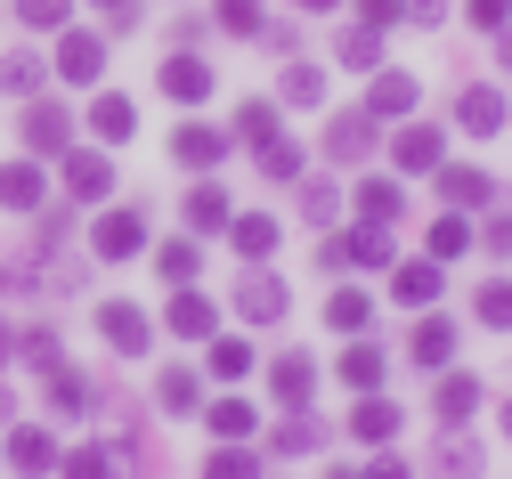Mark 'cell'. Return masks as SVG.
Returning a JSON list of instances; mask_svg holds the SVG:
<instances>
[{
  "instance_id": "7dc6e473",
  "label": "cell",
  "mask_w": 512,
  "mask_h": 479,
  "mask_svg": "<svg viewBox=\"0 0 512 479\" xmlns=\"http://www.w3.org/2000/svg\"><path fill=\"white\" fill-rule=\"evenodd\" d=\"M236 130H244L252 147H261V139H277V114H269V106H244V114H236Z\"/></svg>"
},
{
  "instance_id": "5bb4252c",
  "label": "cell",
  "mask_w": 512,
  "mask_h": 479,
  "mask_svg": "<svg viewBox=\"0 0 512 479\" xmlns=\"http://www.w3.org/2000/svg\"><path fill=\"white\" fill-rule=\"evenodd\" d=\"M236 309H244L252 325H269V317H285V285H277V277H261V268H252V277L236 285Z\"/></svg>"
},
{
  "instance_id": "ab89813d",
  "label": "cell",
  "mask_w": 512,
  "mask_h": 479,
  "mask_svg": "<svg viewBox=\"0 0 512 479\" xmlns=\"http://www.w3.org/2000/svg\"><path fill=\"white\" fill-rule=\"evenodd\" d=\"M204 479H261V455H244V447L228 439V447H220V455L204 463Z\"/></svg>"
},
{
  "instance_id": "83f0119b",
  "label": "cell",
  "mask_w": 512,
  "mask_h": 479,
  "mask_svg": "<svg viewBox=\"0 0 512 479\" xmlns=\"http://www.w3.org/2000/svg\"><path fill=\"white\" fill-rule=\"evenodd\" d=\"M220 33H236V41H261V25H269V9H261V0H220Z\"/></svg>"
},
{
  "instance_id": "4316f807",
  "label": "cell",
  "mask_w": 512,
  "mask_h": 479,
  "mask_svg": "<svg viewBox=\"0 0 512 479\" xmlns=\"http://www.w3.org/2000/svg\"><path fill=\"white\" fill-rule=\"evenodd\" d=\"M358 212H366V220H399V212H407V187H399V179H366V187H358Z\"/></svg>"
},
{
  "instance_id": "3957f363",
  "label": "cell",
  "mask_w": 512,
  "mask_h": 479,
  "mask_svg": "<svg viewBox=\"0 0 512 479\" xmlns=\"http://www.w3.org/2000/svg\"><path fill=\"white\" fill-rule=\"evenodd\" d=\"M66 195H74V203H106V195H114V163H106L98 147H82V155L66 147Z\"/></svg>"
},
{
  "instance_id": "9a60e30c",
  "label": "cell",
  "mask_w": 512,
  "mask_h": 479,
  "mask_svg": "<svg viewBox=\"0 0 512 479\" xmlns=\"http://www.w3.org/2000/svg\"><path fill=\"white\" fill-rule=\"evenodd\" d=\"M309 382H317V366H309L301 350H285V358L269 366V390H277V406H309Z\"/></svg>"
},
{
  "instance_id": "f6af8a7d",
  "label": "cell",
  "mask_w": 512,
  "mask_h": 479,
  "mask_svg": "<svg viewBox=\"0 0 512 479\" xmlns=\"http://www.w3.org/2000/svg\"><path fill=\"white\" fill-rule=\"evenodd\" d=\"M261 171L269 179H301V147L293 139H261Z\"/></svg>"
},
{
  "instance_id": "d6986e66",
  "label": "cell",
  "mask_w": 512,
  "mask_h": 479,
  "mask_svg": "<svg viewBox=\"0 0 512 479\" xmlns=\"http://www.w3.org/2000/svg\"><path fill=\"white\" fill-rule=\"evenodd\" d=\"M480 406V382L472 374H439V390H431V415H447V423H464Z\"/></svg>"
},
{
  "instance_id": "d4e9b609",
  "label": "cell",
  "mask_w": 512,
  "mask_h": 479,
  "mask_svg": "<svg viewBox=\"0 0 512 479\" xmlns=\"http://www.w3.org/2000/svg\"><path fill=\"white\" fill-rule=\"evenodd\" d=\"M9 463H17V471H49V463H57V447H49V431H33V423H17V431H9Z\"/></svg>"
},
{
  "instance_id": "7a4b0ae2",
  "label": "cell",
  "mask_w": 512,
  "mask_h": 479,
  "mask_svg": "<svg viewBox=\"0 0 512 479\" xmlns=\"http://www.w3.org/2000/svg\"><path fill=\"white\" fill-rule=\"evenodd\" d=\"M25 147H33V155H66V147H74V114L57 106V98L25 106Z\"/></svg>"
},
{
  "instance_id": "4fadbf2b",
  "label": "cell",
  "mask_w": 512,
  "mask_h": 479,
  "mask_svg": "<svg viewBox=\"0 0 512 479\" xmlns=\"http://www.w3.org/2000/svg\"><path fill=\"white\" fill-rule=\"evenodd\" d=\"M439 195H447V212H472V203H488V171H464V163H439Z\"/></svg>"
},
{
  "instance_id": "836d02e7",
  "label": "cell",
  "mask_w": 512,
  "mask_h": 479,
  "mask_svg": "<svg viewBox=\"0 0 512 479\" xmlns=\"http://www.w3.org/2000/svg\"><path fill=\"white\" fill-rule=\"evenodd\" d=\"M342 65H358V74H374V65H382V33L374 25H358V33H342V49H334Z\"/></svg>"
},
{
  "instance_id": "680465c9",
  "label": "cell",
  "mask_w": 512,
  "mask_h": 479,
  "mask_svg": "<svg viewBox=\"0 0 512 479\" xmlns=\"http://www.w3.org/2000/svg\"><path fill=\"white\" fill-rule=\"evenodd\" d=\"M0 358H9V325H0Z\"/></svg>"
},
{
  "instance_id": "c3c4849f",
  "label": "cell",
  "mask_w": 512,
  "mask_h": 479,
  "mask_svg": "<svg viewBox=\"0 0 512 479\" xmlns=\"http://www.w3.org/2000/svg\"><path fill=\"white\" fill-rule=\"evenodd\" d=\"M334 203H342V195H334L326 179H309V187H301V212H309V220H334Z\"/></svg>"
},
{
  "instance_id": "ee69618b",
  "label": "cell",
  "mask_w": 512,
  "mask_h": 479,
  "mask_svg": "<svg viewBox=\"0 0 512 479\" xmlns=\"http://www.w3.org/2000/svg\"><path fill=\"white\" fill-rule=\"evenodd\" d=\"M155 268H163L171 285H187V277L204 268V252H196V244H163V252H155Z\"/></svg>"
},
{
  "instance_id": "74e56055",
  "label": "cell",
  "mask_w": 512,
  "mask_h": 479,
  "mask_svg": "<svg viewBox=\"0 0 512 479\" xmlns=\"http://www.w3.org/2000/svg\"><path fill=\"white\" fill-rule=\"evenodd\" d=\"M439 471H447V479H480V447L447 431V439H439Z\"/></svg>"
},
{
  "instance_id": "603a6c76",
  "label": "cell",
  "mask_w": 512,
  "mask_h": 479,
  "mask_svg": "<svg viewBox=\"0 0 512 479\" xmlns=\"http://www.w3.org/2000/svg\"><path fill=\"white\" fill-rule=\"evenodd\" d=\"M382 366H391V358H382L374 341H350V350H342V382L350 390H382Z\"/></svg>"
},
{
  "instance_id": "cb8c5ba5",
  "label": "cell",
  "mask_w": 512,
  "mask_h": 479,
  "mask_svg": "<svg viewBox=\"0 0 512 479\" xmlns=\"http://www.w3.org/2000/svg\"><path fill=\"white\" fill-rule=\"evenodd\" d=\"M187 228H196V236H204V228H228V195H220L212 179L187 187Z\"/></svg>"
},
{
  "instance_id": "f35d334b",
  "label": "cell",
  "mask_w": 512,
  "mask_h": 479,
  "mask_svg": "<svg viewBox=\"0 0 512 479\" xmlns=\"http://www.w3.org/2000/svg\"><path fill=\"white\" fill-rule=\"evenodd\" d=\"M204 423H212V439H252V406H244V398H220Z\"/></svg>"
},
{
  "instance_id": "7c38bea8",
  "label": "cell",
  "mask_w": 512,
  "mask_h": 479,
  "mask_svg": "<svg viewBox=\"0 0 512 479\" xmlns=\"http://www.w3.org/2000/svg\"><path fill=\"white\" fill-rule=\"evenodd\" d=\"M399 423H407V415H399L391 398H374V390H358V415H350V431H358V439H374V447H382V439H399Z\"/></svg>"
},
{
  "instance_id": "ba28073f",
  "label": "cell",
  "mask_w": 512,
  "mask_h": 479,
  "mask_svg": "<svg viewBox=\"0 0 512 479\" xmlns=\"http://www.w3.org/2000/svg\"><path fill=\"white\" fill-rule=\"evenodd\" d=\"M163 98H179V106H204V98H212V65L179 49V57L163 65Z\"/></svg>"
},
{
  "instance_id": "7402d4cb",
  "label": "cell",
  "mask_w": 512,
  "mask_h": 479,
  "mask_svg": "<svg viewBox=\"0 0 512 479\" xmlns=\"http://www.w3.org/2000/svg\"><path fill=\"white\" fill-rule=\"evenodd\" d=\"M0 203H9V212H41V171L33 163H0Z\"/></svg>"
},
{
  "instance_id": "30bf717a",
  "label": "cell",
  "mask_w": 512,
  "mask_h": 479,
  "mask_svg": "<svg viewBox=\"0 0 512 479\" xmlns=\"http://www.w3.org/2000/svg\"><path fill=\"white\" fill-rule=\"evenodd\" d=\"M57 74H66V82H98L106 74V41L98 33H66V41H57Z\"/></svg>"
},
{
  "instance_id": "11a10c76",
  "label": "cell",
  "mask_w": 512,
  "mask_h": 479,
  "mask_svg": "<svg viewBox=\"0 0 512 479\" xmlns=\"http://www.w3.org/2000/svg\"><path fill=\"white\" fill-rule=\"evenodd\" d=\"M480 244H488V252H512V212H504V220H488V236H480Z\"/></svg>"
},
{
  "instance_id": "44dd1931",
  "label": "cell",
  "mask_w": 512,
  "mask_h": 479,
  "mask_svg": "<svg viewBox=\"0 0 512 479\" xmlns=\"http://www.w3.org/2000/svg\"><path fill=\"white\" fill-rule=\"evenodd\" d=\"M447 350H456V325H447V317H423L415 341H407V358H415V366H447Z\"/></svg>"
},
{
  "instance_id": "2e32d148",
  "label": "cell",
  "mask_w": 512,
  "mask_h": 479,
  "mask_svg": "<svg viewBox=\"0 0 512 479\" xmlns=\"http://www.w3.org/2000/svg\"><path fill=\"white\" fill-rule=\"evenodd\" d=\"M326 155H374V114H334L326 122Z\"/></svg>"
},
{
  "instance_id": "db71d44e",
  "label": "cell",
  "mask_w": 512,
  "mask_h": 479,
  "mask_svg": "<svg viewBox=\"0 0 512 479\" xmlns=\"http://www.w3.org/2000/svg\"><path fill=\"white\" fill-rule=\"evenodd\" d=\"M358 479H415V471H407V463H399V455H382V463H366V471H358Z\"/></svg>"
},
{
  "instance_id": "f546056e",
  "label": "cell",
  "mask_w": 512,
  "mask_h": 479,
  "mask_svg": "<svg viewBox=\"0 0 512 479\" xmlns=\"http://www.w3.org/2000/svg\"><path fill=\"white\" fill-rule=\"evenodd\" d=\"M277 98H285V106H317V98H326V74H317V65H285Z\"/></svg>"
},
{
  "instance_id": "f5cc1de1",
  "label": "cell",
  "mask_w": 512,
  "mask_h": 479,
  "mask_svg": "<svg viewBox=\"0 0 512 479\" xmlns=\"http://www.w3.org/2000/svg\"><path fill=\"white\" fill-rule=\"evenodd\" d=\"M399 17H415V25H439V17H447V0H399Z\"/></svg>"
},
{
  "instance_id": "4dcf8cb0",
  "label": "cell",
  "mask_w": 512,
  "mask_h": 479,
  "mask_svg": "<svg viewBox=\"0 0 512 479\" xmlns=\"http://www.w3.org/2000/svg\"><path fill=\"white\" fill-rule=\"evenodd\" d=\"M456 252H472V228H464V212H439L431 220V260H456Z\"/></svg>"
},
{
  "instance_id": "94428289",
  "label": "cell",
  "mask_w": 512,
  "mask_h": 479,
  "mask_svg": "<svg viewBox=\"0 0 512 479\" xmlns=\"http://www.w3.org/2000/svg\"><path fill=\"white\" fill-rule=\"evenodd\" d=\"M0 285H9V268H0Z\"/></svg>"
},
{
  "instance_id": "b9f144b4",
  "label": "cell",
  "mask_w": 512,
  "mask_h": 479,
  "mask_svg": "<svg viewBox=\"0 0 512 479\" xmlns=\"http://www.w3.org/2000/svg\"><path fill=\"white\" fill-rule=\"evenodd\" d=\"M66 17H74V0H17V25H33V33L66 25Z\"/></svg>"
},
{
  "instance_id": "484cf974",
  "label": "cell",
  "mask_w": 512,
  "mask_h": 479,
  "mask_svg": "<svg viewBox=\"0 0 512 479\" xmlns=\"http://www.w3.org/2000/svg\"><path fill=\"white\" fill-rule=\"evenodd\" d=\"M228 228H236V252H244V260H261V252H277V236H285V228H277L269 212H244V220H228Z\"/></svg>"
},
{
  "instance_id": "e0dca14e",
  "label": "cell",
  "mask_w": 512,
  "mask_h": 479,
  "mask_svg": "<svg viewBox=\"0 0 512 479\" xmlns=\"http://www.w3.org/2000/svg\"><path fill=\"white\" fill-rule=\"evenodd\" d=\"M391 163H399V171H439V130L407 122L399 139H391Z\"/></svg>"
},
{
  "instance_id": "f907efd6",
  "label": "cell",
  "mask_w": 512,
  "mask_h": 479,
  "mask_svg": "<svg viewBox=\"0 0 512 479\" xmlns=\"http://www.w3.org/2000/svg\"><path fill=\"white\" fill-rule=\"evenodd\" d=\"M90 9H98L114 33H122V25H139V0H90Z\"/></svg>"
},
{
  "instance_id": "d590c367",
  "label": "cell",
  "mask_w": 512,
  "mask_h": 479,
  "mask_svg": "<svg viewBox=\"0 0 512 479\" xmlns=\"http://www.w3.org/2000/svg\"><path fill=\"white\" fill-rule=\"evenodd\" d=\"M49 406H57V415H82V406H90V382L66 374V366H49Z\"/></svg>"
},
{
  "instance_id": "8fae6325",
  "label": "cell",
  "mask_w": 512,
  "mask_h": 479,
  "mask_svg": "<svg viewBox=\"0 0 512 479\" xmlns=\"http://www.w3.org/2000/svg\"><path fill=\"white\" fill-rule=\"evenodd\" d=\"M391 301H399V309H431V301H439V260H407V268H391Z\"/></svg>"
},
{
  "instance_id": "8d00e7d4",
  "label": "cell",
  "mask_w": 512,
  "mask_h": 479,
  "mask_svg": "<svg viewBox=\"0 0 512 479\" xmlns=\"http://www.w3.org/2000/svg\"><path fill=\"white\" fill-rule=\"evenodd\" d=\"M366 317H374L366 293H334V301H326V325H334V333H366Z\"/></svg>"
},
{
  "instance_id": "91938a15",
  "label": "cell",
  "mask_w": 512,
  "mask_h": 479,
  "mask_svg": "<svg viewBox=\"0 0 512 479\" xmlns=\"http://www.w3.org/2000/svg\"><path fill=\"white\" fill-rule=\"evenodd\" d=\"M504 65H512V33H504Z\"/></svg>"
},
{
  "instance_id": "52a82bcc",
  "label": "cell",
  "mask_w": 512,
  "mask_h": 479,
  "mask_svg": "<svg viewBox=\"0 0 512 479\" xmlns=\"http://www.w3.org/2000/svg\"><path fill=\"white\" fill-rule=\"evenodd\" d=\"M334 252H342V268H382L391 260V220H366V228L334 236Z\"/></svg>"
},
{
  "instance_id": "bcb514c9",
  "label": "cell",
  "mask_w": 512,
  "mask_h": 479,
  "mask_svg": "<svg viewBox=\"0 0 512 479\" xmlns=\"http://www.w3.org/2000/svg\"><path fill=\"white\" fill-rule=\"evenodd\" d=\"M464 17H472L480 33H504V25H512V0H464Z\"/></svg>"
},
{
  "instance_id": "6f0895ef",
  "label": "cell",
  "mask_w": 512,
  "mask_h": 479,
  "mask_svg": "<svg viewBox=\"0 0 512 479\" xmlns=\"http://www.w3.org/2000/svg\"><path fill=\"white\" fill-rule=\"evenodd\" d=\"M504 439H512V398H504Z\"/></svg>"
},
{
  "instance_id": "d6a6232c",
  "label": "cell",
  "mask_w": 512,
  "mask_h": 479,
  "mask_svg": "<svg viewBox=\"0 0 512 479\" xmlns=\"http://www.w3.org/2000/svg\"><path fill=\"white\" fill-rule=\"evenodd\" d=\"M317 439H326V423H309L301 406H293V423H277V439H269V447H277V455H309Z\"/></svg>"
},
{
  "instance_id": "7bdbcfd3",
  "label": "cell",
  "mask_w": 512,
  "mask_h": 479,
  "mask_svg": "<svg viewBox=\"0 0 512 479\" xmlns=\"http://www.w3.org/2000/svg\"><path fill=\"white\" fill-rule=\"evenodd\" d=\"M57 471H66V479H114V455H98V447H74V455H57Z\"/></svg>"
},
{
  "instance_id": "9f6ffc18",
  "label": "cell",
  "mask_w": 512,
  "mask_h": 479,
  "mask_svg": "<svg viewBox=\"0 0 512 479\" xmlns=\"http://www.w3.org/2000/svg\"><path fill=\"white\" fill-rule=\"evenodd\" d=\"M301 9H342V0H301Z\"/></svg>"
},
{
  "instance_id": "816d5d0a",
  "label": "cell",
  "mask_w": 512,
  "mask_h": 479,
  "mask_svg": "<svg viewBox=\"0 0 512 479\" xmlns=\"http://www.w3.org/2000/svg\"><path fill=\"white\" fill-rule=\"evenodd\" d=\"M358 25H374V33L399 25V0H358Z\"/></svg>"
},
{
  "instance_id": "277c9868",
  "label": "cell",
  "mask_w": 512,
  "mask_h": 479,
  "mask_svg": "<svg viewBox=\"0 0 512 479\" xmlns=\"http://www.w3.org/2000/svg\"><path fill=\"white\" fill-rule=\"evenodd\" d=\"M212 325H220L212 293H196V285H179V293H171V333H179V341H212Z\"/></svg>"
},
{
  "instance_id": "1f68e13d",
  "label": "cell",
  "mask_w": 512,
  "mask_h": 479,
  "mask_svg": "<svg viewBox=\"0 0 512 479\" xmlns=\"http://www.w3.org/2000/svg\"><path fill=\"white\" fill-rule=\"evenodd\" d=\"M204 366H212L220 382H244V374H252V341H212V350H204Z\"/></svg>"
},
{
  "instance_id": "e575fe53",
  "label": "cell",
  "mask_w": 512,
  "mask_h": 479,
  "mask_svg": "<svg viewBox=\"0 0 512 479\" xmlns=\"http://www.w3.org/2000/svg\"><path fill=\"white\" fill-rule=\"evenodd\" d=\"M0 90H17V98H33V90H41V57L9 49V57H0Z\"/></svg>"
},
{
  "instance_id": "681fc988",
  "label": "cell",
  "mask_w": 512,
  "mask_h": 479,
  "mask_svg": "<svg viewBox=\"0 0 512 479\" xmlns=\"http://www.w3.org/2000/svg\"><path fill=\"white\" fill-rule=\"evenodd\" d=\"M25 366H41V374H49V366H57V333H41V325H33V333H25Z\"/></svg>"
},
{
  "instance_id": "ac0fdd59",
  "label": "cell",
  "mask_w": 512,
  "mask_h": 479,
  "mask_svg": "<svg viewBox=\"0 0 512 479\" xmlns=\"http://www.w3.org/2000/svg\"><path fill=\"white\" fill-rule=\"evenodd\" d=\"M456 122L472 130V139H488V130H504V98L480 82V90H464V98H456Z\"/></svg>"
},
{
  "instance_id": "9c48e42d",
  "label": "cell",
  "mask_w": 512,
  "mask_h": 479,
  "mask_svg": "<svg viewBox=\"0 0 512 479\" xmlns=\"http://www.w3.org/2000/svg\"><path fill=\"white\" fill-rule=\"evenodd\" d=\"M171 155H179L187 171H212V163L228 155V139H220L212 122H179V130H171Z\"/></svg>"
},
{
  "instance_id": "6da1fadb",
  "label": "cell",
  "mask_w": 512,
  "mask_h": 479,
  "mask_svg": "<svg viewBox=\"0 0 512 479\" xmlns=\"http://www.w3.org/2000/svg\"><path fill=\"white\" fill-rule=\"evenodd\" d=\"M98 333L114 341L122 358H147V341H155V317H147V309H131V301H106V309H98Z\"/></svg>"
},
{
  "instance_id": "5b68a950",
  "label": "cell",
  "mask_w": 512,
  "mask_h": 479,
  "mask_svg": "<svg viewBox=\"0 0 512 479\" xmlns=\"http://www.w3.org/2000/svg\"><path fill=\"white\" fill-rule=\"evenodd\" d=\"M415 98H423V90H415V74H374L366 114H374V122H407V114H415Z\"/></svg>"
},
{
  "instance_id": "f1b7e54d",
  "label": "cell",
  "mask_w": 512,
  "mask_h": 479,
  "mask_svg": "<svg viewBox=\"0 0 512 479\" xmlns=\"http://www.w3.org/2000/svg\"><path fill=\"white\" fill-rule=\"evenodd\" d=\"M155 398L171 406V415H196V398H204V382H196V374H187V366H171V374L155 382Z\"/></svg>"
},
{
  "instance_id": "ffe728a7",
  "label": "cell",
  "mask_w": 512,
  "mask_h": 479,
  "mask_svg": "<svg viewBox=\"0 0 512 479\" xmlns=\"http://www.w3.org/2000/svg\"><path fill=\"white\" fill-rule=\"evenodd\" d=\"M90 130H98V139H106V147H114V139H131V130H139V106H131V98H114V90H106V98L90 106Z\"/></svg>"
},
{
  "instance_id": "8992f818",
  "label": "cell",
  "mask_w": 512,
  "mask_h": 479,
  "mask_svg": "<svg viewBox=\"0 0 512 479\" xmlns=\"http://www.w3.org/2000/svg\"><path fill=\"white\" fill-rule=\"evenodd\" d=\"M90 244H98V260H131V252L147 244V212H106Z\"/></svg>"
},
{
  "instance_id": "60d3db41",
  "label": "cell",
  "mask_w": 512,
  "mask_h": 479,
  "mask_svg": "<svg viewBox=\"0 0 512 479\" xmlns=\"http://www.w3.org/2000/svg\"><path fill=\"white\" fill-rule=\"evenodd\" d=\"M480 325H496V333L512 325V277H488L480 285Z\"/></svg>"
}]
</instances>
